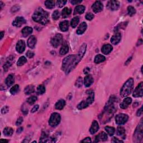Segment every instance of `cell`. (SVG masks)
Listing matches in <instances>:
<instances>
[{"label": "cell", "instance_id": "cell-31", "mask_svg": "<svg viewBox=\"0 0 143 143\" xmlns=\"http://www.w3.org/2000/svg\"><path fill=\"white\" fill-rule=\"evenodd\" d=\"M88 98H87V102L89 105H90V104H92L93 103V102L94 101V99H95V94L94 92H90V93L88 94Z\"/></svg>", "mask_w": 143, "mask_h": 143}, {"label": "cell", "instance_id": "cell-32", "mask_svg": "<svg viewBox=\"0 0 143 143\" xmlns=\"http://www.w3.org/2000/svg\"><path fill=\"white\" fill-rule=\"evenodd\" d=\"M72 10L68 7H65L62 11V15L63 18H66L71 14Z\"/></svg>", "mask_w": 143, "mask_h": 143}, {"label": "cell", "instance_id": "cell-40", "mask_svg": "<svg viewBox=\"0 0 143 143\" xmlns=\"http://www.w3.org/2000/svg\"><path fill=\"white\" fill-rule=\"evenodd\" d=\"M37 94L38 95H43L45 92V88L43 85H39L37 87Z\"/></svg>", "mask_w": 143, "mask_h": 143}, {"label": "cell", "instance_id": "cell-41", "mask_svg": "<svg viewBox=\"0 0 143 143\" xmlns=\"http://www.w3.org/2000/svg\"><path fill=\"white\" fill-rule=\"evenodd\" d=\"M37 100V97L35 96H32L30 97L27 99V102L29 104V105H33V104Z\"/></svg>", "mask_w": 143, "mask_h": 143}, {"label": "cell", "instance_id": "cell-16", "mask_svg": "<svg viewBox=\"0 0 143 143\" xmlns=\"http://www.w3.org/2000/svg\"><path fill=\"white\" fill-rule=\"evenodd\" d=\"M132 102V99L130 97H126L122 101V102L120 103V106L121 109H126L128 107V106L130 105Z\"/></svg>", "mask_w": 143, "mask_h": 143}, {"label": "cell", "instance_id": "cell-29", "mask_svg": "<svg viewBox=\"0 0 143 143\" xmlns=\"http://www.w3.org/2000/svg\"><path fill=\"white\" fill-rule=\"evenodd\" d=\"M34 90L35 88L34 86L29 85L26 87L24 90V92L26 95H30L34 92Z\"/></svg>", "mask_w": 143, "mask_h": 143}, {"label": "cell", "instance_id": "cell-10", "mask_svg": "<svg viewBox=\"0 0 143 143\" xmlns=\"http://www.w3.org/2000/svg\"><path fill=\"white\" fill-rule=\"evenodd\" d=\"M143 96V83L142 82L139 84L133 93V97H141Z\"/></svg>", "mask_w": 143, "mask_h": 143}, {"label": "cell", "instance_id": "cell-15", "mask_svg": "<svg viewBox=\"0 0 143 143\" xmlns=\"http://www.w3.org/2000/svg\"><path fill=\"white\" fill-rule=\"evenodd\" d=\"M108 136L105 132H102L100 134H99L98 135L96 136L95 142L98 143L99 142H105L107 140Z\"/></svg>", "mask_w": 143, "mask_h": 143}, {"label": "cell", "instance_id": "cell-25", "mask_svg": "<svg viewBox=\"0 0 143 143\" xmlns=\"http://www.w3.org/2000/svg\"><path fill=\"white\" fill-rule=\"evenodd\" d=\"M32 32V29L31 27L27 26L24 28L22 30V34L24 37H26L27 36L29 35Z\"/></svg>", "mask_w": 143, "mask_h": 143}, {"label": "cell", "instance_id": "cell-3", "mask_svg": "<svg viewBox=\"0 0 143 143\" xmlns=\"http://www.w3.org/2000/svg\"><path fill=\"white\" fill-rule=\"evenodd\" d=\"M134 82L133 78H130L125 82L120 91V95L123 97H126L131 94L133 90Z\"/></svg>", "mask_w": 143, "mask_h": 143}, {"label": "cell", "instance_id": "cell-11", "mask_svg": "<svg viewBox=\"0 0 143 143\" xmlns=\"http://www.w3.org/2000/svg\"><path fill=\"white\" fill-rule=\"evenodd\" d=\"M103 8V6L102 5L100 1H96L93 4V5L92 6V8L93 11L95 13H98L99 12H101L102 11Z\"/></svg>", "mask_w": 143, "mask_h": 143}, {"label": "cell", "instance_id": "cell-59", "mask_svg": "<svg viewBox=\"0 0 143 143\" xmlns=\"http://www.w3.org/2000/svg\"><path fill=\"white\" fill-rule=\"evenodd\" d=\"M131 58H132V57H130V58H129V59H128V60H127V61L126 62V63H125V64L127 65V64H128V62H130V60H131Z\"/></svg>", "mask_w": 143, "mask_h": 143}, {"label": "cell", "instance_id": "cell-4", "mask_svg": "<svg viewBox=\"0 0 143 143\" xmlns=\"http://www.w3.org/2000/svg\"><path fill=\"white\" fill-rule=\"evenodd\" d=\"M143 123L142 122H141L138 125L135 131V133H134V142L135 143H138L140 142L141 140H142L143 139Z\"/></svg>", "mask_w": 143, "mask_h": 143}, {"label": "cell", "instance_id": "cell-48", "mask_svg": "<svg viewBox=\"0 0 143 143\" xmlns=\"http://www.w3.org/2000/svg\"><path fill=\"white\" fill-rule=\"evenodd\" d=\"M8 111H9V108H8V107H7V106H5V107L2 108L1 113L2 114H5L7 113Z\"/></svg>", "mask_w": 143, "mask_h": 143}, {"label": "cell", "instance_id": "cell-52", "mask_svg": "<svg viewBox=\"0 0 143 143\" xmlns=\"http://www.w3.org/2000/svg\"><path fill=\"white\" fill-rule=\"evenodd\" d=\"M23 119L22 118H20L17 119V120L16 122V125L17 126H18V125H20L21 124V123L23 122Z\"/></svg>", "mask_w": 143, "mask_h": 143}, {"label": "cell", "instance_id": "cell-54", "mask_svg": "<svg viewBox=\"0 0 143 143\" xmlns=\"http://www.w3.org/2000/svg\"><path fill=\"white\" fill-rule=\"evenodd\" d=\"M112 142H113V143H123V141L122 140H119L118 138H114L113 139H112Z\"/></svg>", "mask_w": 143, "mask_h": 143}, {"label": "cell", "instance_id": "cell-19", "mask_svg": "<svg viewBox=\"0 0 143 143\" xmlns=\"http://www.w3.org/2000/svg\"><path fill=\"white\" fill-rule=\"evenodd\" d=\"M113 48H112V45L110 44H105L102 47L101 51L102 52V53L104 54H109V53H111L112 51Z\"/></svg>", "mask_w": 143, "mask_h": 143}, {"label": "cell", "instance_id": "cell-17", "mask_svg": "<svg viewBox=\"0 0 143 143\" xmlns=\"http://www.w3.org/2000/svg\"><path fill=\"white\" fill-rule=\"evenodd\" d=\"M36 43V38L35 36H30L27 40V46L30 48L33 49L35 47Z\"/></svg>", "mask_w": 143, "mask_h": 143}, {"label": "cell", "instance_id": "cell-24", "mask_svg": "<svg viewBox=\"0 0 143 143\" xmlns=\"http://www.w3.org/2000/svg\"><path fill=\"white\" fill-rule=\"evenodd\" d=\"M66 105V101L64 99H60L55 103V107L57 110H62Z\"/></svg>", "mask_w": 143, "mask_h": 143}, {"label": "cell", "instance_id": "cell-43", "mask_svg": "<svg viewBox=\"0 0 143 143\" xmlns=\"http://www.w3.org/2000/svg\"><path fill=\"white\" fill-rule=\"evenodd\" d=\"M60 16V14L59 11L55 10V11H54V12L53 13V15H52V18H53V20H57L59 19Z\"/></svg>", "mask_w": 143, "mask_h": 143}, {"label": "cell", "instance_id": "cell-5", "mask_svg": "<svg viewBox=\"0 0 143 143\" xmlns=\"http://www.w3.org/2000/svg\"><path fill=\"white\" fill-rule=\"evenodd\" d=\"M61 120V117L60 114L54 112L51 114L49 121V124L51 127H55L59 124Z\"/></svg>", "mask_w": 143, "mask_h": 143}, {"label": "cell", "instance_id": "cell-46", "mask_svg": "<svg viewBox=\"0 0 143 143\" xmlns=\"http://www.w3.org/2000/svg\"><path fill=\"white\" fill-rule=\"evenodd\" d=\"M11 64H12V63L10 61V60H8L7 62H6L5 65L3 66V69H4V70H5V71H7V69L11 66Z\"/></svg>", "mask_w": 143, "mask_h": 143}, {"label": "cell", "instance_id": "cell-26", "mask_svg": "<svg viewBox=\"0 0 143 143\" xmlns=\"http://www.w3.org/2000/svg\"><path fill=\"white\" fill-rule=\"evenodd\" d=\"M125 129L122 126H119L118 127V130H117V134L118 135L121 136L123 138V139H125Z\"/></svg>", "mask_w": 143, "mask_h": 143}, {"label": "cell", "instance_id": "cell-13", "mask_svg": "<svg viewBox=\"0 0 143 143\" xmlns=\"http://www.w3.org/2000/svg\"><path fill=\"white\" fill-rule=\"evenodd\" d=\"M25 43L24 40H20L18 41V42L17 43L16 46V51L19 53H22L24 51L25 49Z\"/></svg>", "mask_w": 143, "mask_h": 143}, {"label": "cell", "instance_id": "cell-33", "mask_svg": "<svg viewBox=\"0 0 143 143\" xmlns=\"http://www.w3.org/2000/svg\"><path fill=\"white\" fill-rule=\"evenodd\" d=\"M84 11H85V7H84V6L82 5L77 6V7L75 8V14L77 13V14H82L84 13Z\"/></svg>", "mask_w": 143, "mask_h": 143}, {"label": "cell", "instance_id": "cell-18", "mask_svg": "<svg viewBox=\"0 0 143 143\" xmlns=\"http://www.w3.org/2000/svg\"><path fill=\"white\" fill-rule=\"evenodd\" d=\"M94 78L91 75H87V76L85 77L84 79V85L87 87H88L92 85V84L94 83Z\"/></svg>", "mask_w": 143, "mask_h": 143}, {"label": "cell", "instance_id": "cell-37", "mask_svg": "<svg viewBox=\"0 0 143 143\" xmlns=\"http://www.w3.org/2000/svg\"><path fill=\"white\" fill-rule=\"evenodd\" d=\"M105 130L107 131V133L110 136H112L115 134V129L114 127L111 126H106L105 127Z\"/></svg>", "mask_w": 143, "mask_h": 143}, {"label": "cell", "instance_id": "cell-50", "mask_svg": "<svg viewBox=\"0 0 143 143\" xmlns=\"http://www.w3.org/2000/svg\"><path fill=\"white\" fill-rule=\"evenodd\" d=\"M39 106L38 105H36L35 106H34V107L32 108V109L31 110V113H34L35 112L37 111L39 109Z\"/></svg>", "mask_w": 143, "mask_h": 143}, {"label": "cell", "instance_id": "cell-51", "mask_svg": "<svg viewBox=\"0 0 143 143\" xmlns=\"http://www.w3.org/2000/svg\"><path fill=\"white\" fill-rule=\"evenodd\" d=\"M82 2V1H81V0H72V1H71V3H72L73 5H78V4L81 3Z\"/></svg>", "mask_w": 143, "mask_h": 143}, {"label": "cell", "instance_id": "cell-9", "mask_svg": "<svg viewBox=\"0 0 143 143\" xmlns=\"http://www.w3.org/2000/svg\"><path fill=\"white\" fill-rule=\"evenodd\" d=\"M86 48H87V45L86 43H84V44H82L81 48H80L78 53V54L77 55V59H76L77 64L78 63L81 61L82 58H83L84 54H85L86 53Z\"/></svg>", "mask_w": 143, "mask_h": 143}, {"label": "cell", "instance_id": "cell-42", "mask_svg": "<svg viewBox=\"0 0 143 143\" xmlns=\"http://www.w3.org/2000/svg\"><path fill=\"white\" fill-rule=\"evenodd\" d=\"M19 90V86L18 84H16L14 86H13L11 88L10 92L12 95H15L18 92Z\"/></svg>", "mask_w": 143, "mask_h": 143}, {"label": "cell", "instance_id": "cell-23", "mask_svg": "<svg viewBox=\"0 0 143 143\" xmlns=\"http://www.w3.org/2000/svg\"><path fill=\"white\" fill-rule=\"evenodd\" d=\"M14 82H15V77L14 75L12 74L8 75L5 80V83L7 86H11V85H12V84H14Z\"/></svg>", "mask_w": 143, "mask_h": 143}, {"label": "cell", "instance_id": "cell-36", "mask_svg": "<svg viewBox=\"0 0 143 143\" xmlns=\"http://www.w3.org/2000/svg\"><path fill=\"white\" fill-rule=\"evenodd\" d=\"M27 62V59L25 57H21L19 58L18 61L17 62V66H22L24 64H25Z\"/></svg>", "mask_w": 143, "mask_h": 143}, {"label": "cell", "instance_id": "cell-12", "mask_svg": "<svg viewBox=\"0 0 143 143\" xmlns=\"http://www.w3.org/2000/svg\"><path fill=\"white\" fill-rule=\"evenodd\" d=\"M26 23V20L23 17H17L15 18L12 23V25L15 27H21L24 24Z\"/></svg>", "mask_w": 143, "mask_h": 143}, {"label": "cell", "instance_id": "cell-38", "mask_svg": "<svg viewBox=\"0 0 143 143\" xmlns=\"http://www.w3.org/2000/svg\"><path fill=\"white\" fill-rule=\"evenodd\" d=\"M89 106V104L86 101H82L77 106V108L79 110H82L87 107Z\"/></svg>", "mask_w": 143, "mask_h": 143}, {"label": "cell", "instance_id": "cell-22", "mask_svg": "<svg viewBox=\"0 0 143 143\" xmlns=\"http://www.w3.org/2000/svg\"><path fill=\"white\" fill-rule=\"evenodd\" d=\"M69 24L68 21H64L60 23L59 27L62 31H67L69 29Z\"/></svg>", "mask_w": 143, "mask_h": 143}, {"label": "cell", "instance_id": "cell-60", "mask_svg": "<svg viewBox=\"0 0 143 143\" xmlns=\"http://www.w3.org/2000/svg\"><path fill=\"white\" fill-rule=\"evenodd\" d=\"M1 39L3 38V31H1Z\"/></svg>", "mask_w": 143, "mask_h": 143}, {"label": "cell", "instance_id": "cell-7", "mask_svg": "<svg viewBox=\"0 0 143 143\" xmlns=\"http://www.w3.org/2000/svg\"><path fill=\"white\" fill-rule=\"evenodd\" d=\"M128 119L129 117L126 114H118L117 115L115 118L116 123L119 125H123L127 122V121L128 120Z\"/></svg>", "mask_w": 143, "mask_h": 143}, {"label": "cell", "instance_id": "cell-1", "mask_svg": "<svg viewBox=\"0 0 143 143\" xmlns=\"http://www.w3.org/2000/svg\"><path fill=\"white\" fill-rule=\"evenodd\" d=\"M76 59V55H70L65 58L63 60L62 64V69L67 74H68L71 71H72L77 65Z\"/></svg>", "mask_w": 143, "mask_h": 143}, {"label": "cell", "instance_id": "cell-53", "mask_svg": "<svg viewBox=\"0 0 143 143\" xmlns=\"http://www.w3.org/2000/svg\"><path fill=\"white\" fill-rule=\"evenodd\" d=\"M91 139L90 138H86L83 139L82 141H81V143H91Z\"/></svg>", "mask_w": 143, "mask_h": 143}, {"label": "cell", "instance_id": "cell-58", "mask_svg": "<svg viewBox=\"0 0 143 143\" xmlns=\"http://www.w3.org/2000/svg\"><path fill=\"white\" fill-rule=\"evenodd\" d=\"M0 142L1 143H8V141L6 140H3V139H1L0 140Z\"/></svg>", "mask_w": 143, "mask_h": 143}, {"label": "cell", "instance_id": "cell-14", "mask_svg": "<svg viewBox=\"0 0 143 143\" xmlns=\"http://www.w3.org/2000/svg\"><path fill=\"white\" fill-rule=\"evenodd\" d=\"M121 39V34L120 32H117L114 34L111 38V43L113 45H117L119 44Z\"/></svg>", "mask_w": 143, "mask_h": 143}, {"label": "cell", "instance_id": "cell-47", "mask_svg": "<svg viewBox=\"0 0 143 143\" xmlns=\"http://www.w3.org/2000/svg\"><path fill=\"white\" fill-rule=\"evenodd\" d=\"M94 18V15L91 12L87 13V14L86 15V19L87 20L91 21V20H92Z\"/></svg>", "mask_w": 143, "mask_h": 143}, {"label": "cell", "instance_id": "cell-20", "mask_svg": "<svg viewBox=\"0 0 143 143\" xmlns=\"http://www.w3.org/2000/svg\"><path fill=\"white\" fill-rule=\"evenodd\" d=\"M99 125L97 121L95 120L93 121L92 124L91 125V127L90 129V133L91 134H94L96 133V132L99 129Z\"/></svg>", "mask_w": 143, "mask_h": 143}, {"label": "cell", "instance_id": "cell-49", "mask_svg": "<svg viewBox=\"0 0 143 143\" xmlns=\"http://www.w3.org/2000/svg\"><path fill=\"white\" fill-rule=\"evenodd\" d=\"M34 53L31 51H28L26 53L27 57L29 58H32L34 57Z\"/></svg>", "mask_w": 143, "mask_h": 143}, {"label": "cell", "instance_id": "cell-57", "mask_svg": "<svg viewBox=\"0 0 143 143\" xmlns=\"http://www.w3.org/2000/svg\"><path fill=\"white\" fill-rule=\"evenodd\" d=\"M23 127H20V128H19L18 130H17V134H20V133H21V132L23 131Z\"/></svg>", "mask_w": 143, "mask_h": 143}, {"label": "cell", "instance_id": "cell-8", "mask_svg": "<svg viewBox=\"0 0 143 143\" xmlns=\"http://www.w3.org/2000/svg\"><path fill=\"white\" fill-rule=\"evenodd\" d=\"M120 7V3L118 1L115 0H111L107 2V8L111 11H116L119 9Z\"/></svg>", "mask_w": 143, "mask_h": 143}, {"label": "cell", "instance_id": "cell-35", "mask_svg": "<svg viewBox=\"0 0 143 143\" xmlns=\"http://www.w3.org/2000/svg\"><path fill=\"white\" fill-rule=\"evenodd\" d=\"M79 22V18L78 17H75L71 20V25L73 28H75L78 24Z\"/></svg>", "mask_w": 143, "mask_h": 143}, {"label": "cell", "instance_id": "cell-28", "mask_svg": "<svg viewBox=\"0 0 143 143\" xmlns=\"http://www.w3.org/2000/svg\"><path fill=\"white\" fill-rule=\"evenodd\" d=\"M3 133L5 136H10L12 135L13 133H14V130H13L11 127H7L3 130Z\"/></svg>", "mask_w": 143, "mask_h": 143}, {"label": "cell", "instance_id": "cell-56", "mask_svg": "<svg viewBox=\"0 0 143 143\" xmlns=\"http://www.w3.org/2000/svg\"><path fill=\"white\" fill-rule=\"evenodd\" d=\"M90 71V69L88 68V67H86V68L84 69V74H88L89 73V72Z\"/></svg>", "mask_w": 143, "mask_h": 143}, {"label": "cell", "instance_id": "cell-6", "mask_svg": "<svg viewBox=\"0 0 143 143\" xmlns=\"http://www.w3.org/2000/svg\"><path fill=\"white\" fill-rule=\"evenodd\" d=\"M63 42V36L60 34H57L51 39V44L54 48H57L62 44Z\"/></svg>", "mask_w": 143, "mask_h": 143}, {"label": "cell", "instance_id": "cell-39", "mask_svg": "<svg viewBox=\"0 0 143 143\" xmlns=\"http://www.w3.org/2000/svg\"><path fill=\"white\" fill-rule=\"evenodd\" d=\"M127 12H128V15L130 16H133L134 15L136 14V10L135 8L131 6H128V7H127Z\"/></svg>", "mask_w": 143, "mask_h": 143}, {"label": "cell", "instance_id": "cell-34", "mask_svg": "<svg viewBox=\"0 0 143 143\" xmlns=\"http://www.w3.org/2000/svg\"><path fill=\"white\" fill-rule=\"evenodd\" d=\"M45 6L49 9H52L55 6V2L51 0H48L45 2Z\"/></svg>", "mask_w": 143, "mask_h": 143}, {"label": "cell", "instance_id": "cell-44", "mask_svg": "<svg viewBox=\"0 0 143 143\" xmlns=\"http://www.w3.org/2000/svg\"><path fill=\"white\" fill-rule=\"evenodd\" d=\"M82 84H83V80L81 77H79L75 82V86L79 88L82 86Z\"/></svg>", "mask_w": 143, "mask_h": 143}, {"label": "cell", "instance_id": "cell-45", "mask_svg": "<svg viewBox=\"0 0 143 143\" xmlns=\"http://www.w3.org/2000/svg\"><path fill=\"white\" fill-rule=\"evenodd\" d=\"M67 1H63V0H59V1H57V4L58 7H59L60 8L62 7L63 6H64L66 3H67Z\"/></svg>", "mask_w": 143, "mask_h": 143}, {"label": "cell", "instance_id": "cell-21", "mask_svg": "<svg viewBox=\"0 0 143 143\" xmlns=\"http://www.w3.org/2000/svg\"><path fill=\"white\" fill-rule=\"evenodd\" d=\"M87 28V24L84 22L82 23L81 24L79 25L78 28L77 30V34L78 35H81L83 34Z\"/></svg>", "mask_w": 143, "mask_h": 143}, {"label": "cell", "instance_id": "cell-27", "mask_svg": "<svg viewBox=\"0 0 143 143\" xmlns=\"http://www.w3.org/2000/svg\"><path fill=\"white\" fill-rule=\"evenodd\" d=\"M105 59H106V58L103 55L98 54L95 57V63L96 64L100 63H102L105 61Z\"/></svg>", "mask_w": 143, "mask_h": 143}, {"label": "cell", "instance_id": "cell-30", "mask_svg": "<svg viewBox=\"0 0 143 143\" xmlns=\"http://www.w3.org/2000/svg\"><path fill=\"white\" fill-rule=\"evenodd\" d=\"M69 51V47L67 44H64L63 45L60 50V54L61 55H65Z\"/></svg>", "mask_w": 143, "mask_h": 143}, {"label": "cell", "instance_id": "cell-2", "mask_svg": "<svg viewBox=\"0 0 143 143\" xmlns=\"http://www.w3.org/2000/svg\"><path fill=\"white\" fill-rule=\"evenodd\" d=\"M32 19L35 22L45 25L49 21V14L42 8H39L34 12Z\"/></svg>", "mask_w": 143, "mask_h": 143}, {"label": "cell", "instance_id": "cell-55", "mask_svg": "<svg viewBox=\"0 0 143 143\" xmlns=\"http://www.w3.org/2000/svg\"><path fill=\"white\" fill-rule=\"evenodd\" d=\"M142 110H143V107H142L140 108V109H139V110H138L137 113H136V115H137V116H140L141 115H142V113H143Z\"/></svg>", "mask_w": 143, "mask_h": 143}]
</instances>
